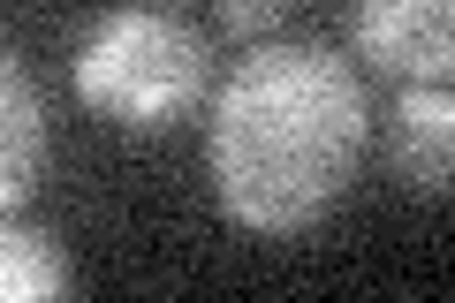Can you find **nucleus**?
I'll use <instances>...</instances> for the list:
<instances>
[{
    "label": "nucleus",
    "instance_id": "nucleus-1",
    "mask_svg": "<svg viewBox=\"0 0 455 303\" xmlns=\"http://www.w3.org/2000/svg\"><path fill=\"white\" fill-rule=\"evenodd\" d=\"M372 137V107L349 61L326 46H259L212 99L205 167L220 212L251 235H304L349 197Z\"/></svg>",
    "mask_w": 455,
    "mask_h": 303
},
{
    "label": "nucleus",
    "instance_id": "nucleus-2",
    "mask_svg": "<svg viewBox=\"0 0 455 303\" xmlns=\"http://www.w3.org/2000/svg\"><path fill=\"white\" fill-rule=\"evenodd\" d=\"M68 76H76V99L92 114H107L114 129L160 137L205 107L212 61H205V38L190 23H175L167 8H107L76 38Z\"/></svg>",
    "mask_w": 455,
    "mask_h": 303
},
{
    "label": "nucleus",
    "instance_id": "nucleus-3",
    "mask_svg": "<svg viewBox=\"0 0 455 303\" xmlns=\"http://www.w3.org/2000/svg\"><path fill=\"white\" fill-rule=\"evenodd\" d=\"M357 53L379 76L455 84V0H357Z\"/></svg>",
    "mask_w": 455,
    "mask_h": 303
},
{
    "label": "nucleus",
    "instance_id": "nucleus-4",
    "mask_svg": "<svg viewBox=\"0 0 455 303\" xmlns=\"http://www.w3.org/2000/svg\"><path fill=\"white\" fill-rule=\"evenodd\" d=\"M387 167L410 197H455V84H410L395 99Z\"/></svg>",
    "mask_w": 455,
    "mask_h": 303
},
{
    "label": "nucleus",
    "instance_id": "nucleus-5",
    "mask_svg": "<svg viewBox=\"0 0 455 303\" xmlns=\"http://www.w3.org/2000/svg\"><path fill=\"white\" fill-rule=\"evenodd\" d=\"M0 107H8V129H0V205L16 212L46 182V107H38V84L16 53H0Z\"/></svg>",
    "mask_w": 455,
    "mask_h": 303
},
{
    "label": "nucleus",
    "instance_id": "nucleus-6",
    "mask_svg": "<svg viewBox=\"0 0 455 303\" xmlns=\"http://www.w3.org/2000/svg\"><path fill=\"white\" fill-rule=\"evenodd\" d=\"M68 258L46 227H8L0 235V296L8 303H46V296H68Z\"/></svg>",
    "mask_w": 455,
    "mask_h": 303
},
{
    "label": "nucleus",
    "instance_id": "nucleus-7",
    "mask_svg": "<svg viewBox=\"0 0 455 303\" xmlns=\"http://www.w3.org/2000/svg\"><path fill=\"white\" fill-rule=\"evenodd\" d=\"M220 23L235 38H266L281 23V0H220Z\"/></svg>",
    "mask_w": 455,
    "mask_h": 303
}]
</instances>
